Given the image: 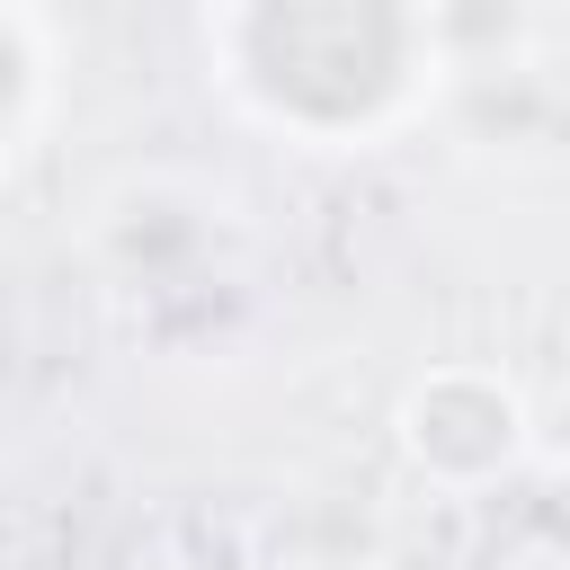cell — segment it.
I'll use <instances>...</instances> for the list:
<instances>
[{"label": "cell", "mask_w": 570, "mask_h": 570, "mask_svg": "<svg viewBox=\"0 0 570 570\" xmlns=\"http://www.w3.org/2000/svg\"><path fill=\"white\" fill-rule=\"evenodd\" d=\"M205 80L267 134H294L312 151H365L392 125L347 89H392L428 107L445 89V18L436 9H205L196 18Z\"/></svg>", "instance_id": "cell-1"}, {"label": "cell", "mask_w": 570, "mask_h": 570, "mask_svg": "<svg viewBox=\"0 0 570 570\" xmlns=\"http://www.w3.org/2000/svg\"><path fill=\"white\" fill-rule=\"evenodd\" d=\"M89 267L116 294L169 303V294H205L223 249L240 240V205L196 178V169H125L89 196Z\"/></svg>", "instance_id": "cell-2"}, {"label": "cell", "mask_w": 570, "mask_h": 570, "mask_svg": "<svg viewBox=\"0 0 570 570\" xmlns=\"http://www.w3.org/2000/svg\"><path fill=\"white\" fill-rule=\"evenodd\" d=\"M392 445L436 499H490L525 472L534 454V410L525 383L490 356H445L401 383L392 401Z\"/></svg>", "instance_id": "cell-3"}]
</instances>
